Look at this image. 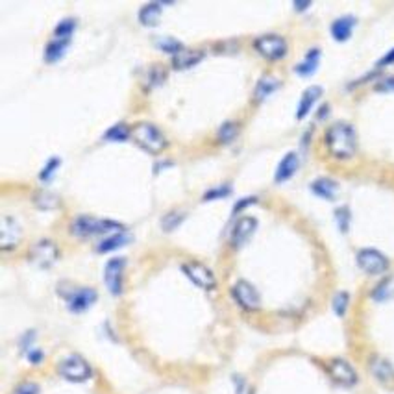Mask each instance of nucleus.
Instances as JSON below:
<instances>
[{
    "label": "nucleus",
    "mask_w": 394,
    "mask_h": 394,
    "mask_svg": "<svg viewBox=\"0 0 394 394\" xmlns=\"http://www.w3.org/2000/svg\"><path fill=\"white\" fill-rule=\"evenodd\" d=\"M326 149L337 160H350L358 152V131L350 122L337 120L324 133Z\"/></svg>",
    "instance_id": "f257e3e1"
},
{
    "label": "nucleus",
    "mask_w": 394,
    "mask_h": 394,
    "mask_svg": "<svg viewBox=\"0 0 394 394\" xmlns=\"http://www.w3.org/2000/svg\"><path fill=\"white\" fill-rule=\"evenodd\" d=\"M131 139L141 146L143 150L150 152V154H157L167 146V139L163 135V131L152 122L141 120L135 122L131 128Z\"/></svg>",
    "instance_id": "f03ea898"
},
{
    "label": "nucleus",
    "mask_w": 394,
    "mask_h": 394,
    "mask_svg": "<svg viewBox=\"0 0 394 394\" xmlns=\"http://www.w3.org/2000/svg\"><path fill=\"white\" fill-rule=\"evenodd\" d=\"M124 230L122 224L115 221H102L95 217H78L72 221L71 232L76 233L78 237H87V235H113Z\"/></svg>",
    "instance_id": "7ed1b4c3"
},
{
    "label": "nucleus",
    "mask_w": 394,
    "mask_h": 394,
    "mask_svg": "<svg viewBox=\"0 0 394 394\" xmlns=\"http://www.w3.org/2000/svg\"><path fill=\"white\" fill-rule=\"evenodd\" d=\"M254 48L269 61H280L287 54V39L280 34H263L254 41Z\"/></svg>",
    "instance_id": "20e7f679"
},
{
    "label": "nucleus",
    "mask_w": 394,
    "mask_h": 394,
    "mask_svg": "<svg viewBox=\"0 0 394 394\" xmlns=\"http://www.w3.org/2000/svg\"><path fill=\"white\" fill-rule=\"evenodd\" d=\"M58 372L69 382H85L91 376V366L80 355H69L58 364Z\"/></svg>",
    "instance_id": "39448f33"
},
{
    "label": "nucleus",
    "mask_w": 394,
    "mask_h": 394,
    "mask_svg": "<svg viewBox=\"0 0 394 394\" xmlns=\"http://www.w3.org/2000/svg\"><path fill=\"white\" fill-rule=\"evenodd\" d=\"M60 256V250H58V246L52 243L50 239H41L37 241L36 245L30 248V261L37 267H41V269H48V267H52Z\"/></svg>",
    "instance_id": "423d86ee"
},
{
    "label": "nucleus",
    "mask_w": 394,
    "mask_h": 394,
    "mask_svg": "<svg viewBox=\"0 0 394 394\" xmlns=\"http://www.w3.org/2000/svg\"><path fill=\"white\" fill-rule=\"evenodd\" d=\"M358 265L366 274H382L388 269V259L380 250L363 248L358 252Z\"/></svg>",
    "instance_id": "0eeeda50"
},
{
    "label": "nucleus",
    "mask_w": 394,
    "mask_h": 394,
    "mask_svg": "<svg viewBox=\"0 0 394 394\" xmlns=\"http://www.w3.org/2000/svg\"><path fill=\"white\" fill-rule=\"evenodd\" d=\"M124 257H113L109 259L106 269H104V281L108 285L109 293L119 296L122 293V276H124Z\"/></svg>",
    "instance_id": "6e6552de"
},
{
    "label": "nucleus",
    "mask_w": 394,
    "mask_h": 394,
    "mask_svg": "<svg viewBox=\"0 0 394 394\" xmlns=\"http://www.w3.org/2000/svg\"><path fill=\"white\" fill-rule=\"evenodd\" d=\"M233 298L239 302V305H243L245 309L256 311L261 304V298H259V293L256 291V287L250 285L248 281L241 280L237 281L232 289Z\"/></svg>",
    "instance_id": "1a4fd4ad"
},
{
    "label": "nucleus",
    "mask_w": 394,
    "mask_h": 394,
    "mask_svg": "<svg viewBox=\"0 0 394 394\" xmlns=\"http://www.w3.org/2000/svg\"><path fill=\"white\" fill-rule=\"evenodd\" d=\"M184 272L189 276V280H191L193 283H197V285L202 287V289H213L217 283L213 272H211L206 265H202V263H186V265H184Z\"/></svg>",
    "instance_id": "9d476101"
},
{
    "label": "nucleus",
    "mask_w": 394,
    "mask_h": 394,
    "mask_svg": "<svg viewBox=\"0 0 394 394\" xmlns=\"http://www.w3.org/2000/svg\"><path fill=\"white\" fill-rule=\"evenodd\" d=\"M328 372L335 382L347 385V387L358 382V374L353 371V366L344 359H331L328 364Z\"/></svg>",
    "instance_id": "9b49d317"
},
{
    "label": "nucleus",
    "mask_w": 394,
    "mask_h": 394,
    "mask_svg": "<svg viewBox=\"0 0 394 394\" xmlns=\"http://www.w3.org/2000/svg\"><path fill=\"white\" fill-rule=\"evenodd\" d=\"M257 228V221L254 217H241L239 221L235 222L232 228V245L233 246H241L245 245L246 241L250 239L254 232Z\"/></svg>",
    "instance_id": "f8f14e48"
},
{
    "label": "nucleus",
    "mask_w": 394,
    "mask_h": 394,
    "mask_svg": "<svg viewBox=\"0 0 394 394\" xmlns=\"http://www.w3.org/2000/svg\"><path fill=\"white\" fill-rule=\"evenodd\" d=\"M21 239V226L12 217H2V226H0V246L4 250H10L17 245Z\"/></svg>",
    "instance_id": "ddd939ff"
},
{
    "label": "nucleus",
    "mask_w": 394,
    "mask_h": 394,
    "mask_svg": "<svg viewBox=\"0 0 394 394\" xmlns=\"http://www.w3.org/2000/svg\"><path fill=\"white\" fill-rule=\"evenodd\" d=\"M67 300H69V309L74 311V313H82V311H85L96 302V291L95 289H87V287L76 289L67 296Z\"/></svg>",
    "instance_id": "4468645a"
},
{
    "label": "nucleus",
    "mask_w": 394,
    "mask_h": 394,
    "mask_svg": "<svg viewBox=\"0 0 394 394\" xmlns=\"http://www.w3.org/2000/svg\"><path fill=\"white\" fill-rule=\"evenodd\" d=\"M298 165H300V160H298V154H296V152H289V154L283 155L280 165H278V168H276V174H274L276 184H283V182H287V179L293 178L294 173L298 171Z\"/></svg>",
    "instance_id": "2eb2a0df"
},
{
    "label": "nucleus",
    "mask_w": 394,
    "mask_h": 394,
    "mask_svg": "<svg viewBox=\"0 0 394 394\" xmlns=\"http://www.w3.org/2000/svg\"><path fill=\"white\" fill-rule=\"evenodd\" d=\"M355 24H358V19L353 17V15H344V17L335 19L333 23H331V36L337 41H347L353 34Z\"/></svg>",
    "instance_id": "dca6fc26"
},
{
    "label": "nucleus",
    "mask_w": 394,
    "mask_h": 394,
    "mask_svg": "<svg viewBox=\"0 0 394 394\" xmlns=\"http://www.w3.org/2000/svg\"><path fill=\"white\" fill-rule=\"evenodd\" d=\"M320 95H322V87H320V85H313L309 89H305V93L302 95V98H300L298 108H296V119H304L305 115L311 111V108L315 106V102L320 98Z\"/></svg>",
    "instance_id": "f3484780"
},
{
    "label": "nucleus",
    "mask_w": 394,
    "mask_h": 394,
    "mask_svg": "<svg viewBox=\"0 0 394 394\" xmlns=\"http://www.w3.org/2000/svg\"><path fill=\"white\" fill-rule=\"evenodd\" d=\"M202 50H197V48H182L173 56V65L174 69H189L202 60Z\"/></svg>",
    "instance_id": "a211bd4d"
},
{
    "label": "nucleus",
    "mask_w": 394,
    "mask_h": 394,
    "mask_svg": "<svg viewBox=\"0 0 394 394\" xmlns=\"http://www.w3.org/2000/svg\"><path fill=\"white\" fill-rule=\"evenodd\" d=\"M311 191L320 198L333 200L337 197V193H339V184L329 178H318L311 184Z\"/></svg>",
    "instance_id": "6ab92c4d"
},
{
    "label": "nucleus",
    "mask_w": 394,
    "mask_h": 394,
    "mask_svg": "<svg viewBox=\"0 0 394 394\" xmlns=\"http://www.w3.org/2000/svg\"><path fill=\"white\" fill-rule=\"evenodd\" d=\"M318 63H320V50L318 48H311L309 52L305 54L304 60L294 67V71L298 72L300 76H309L311 72L317 71Z\"/></svg>",
    "instance_id": "aec40b11"
},
{
    "label": "nucleus",
    "mask_w": 394,
    "mask_h": 394,
    "mask_svg": "<svg viewBox=\"0 0 394 394\" xmlns=\"http://www.w3.org/2000/svg\"><path fill=\"white\" fill-rule=\"evenodd\" d=\"M280 80L274 76H263L256 85V91H254V96H256L257 102L265 100L267 96L272 95L278 87H280Z\"/></svg>",
    "instance_id": "412c9836"
},
{
    "label": "nucleus",
    "mask_w": 394,
    "mask_h": 394,
    "mask_svg": "<svg viewBox=\"0 0 394 394\" xmlns=\"http://www.w3.org/2000/svg\"><path fill=\"white\" fill-rule=\"evenodd\" d=\"M162 19V4L157 2H150V4H144L139 12V21L144 24V26H155Z\"/></svg>",
    "instance_id": "4be33fe9"
},
{
    "label": "nucleus",
    "mask_w": 394,
    "mask_h": 394,
    "mask_svg": "<svg viewBox=\"0 0 394 394\" xmlns=\"http://www.w3.org/2000/svg\"><path fill=\"white\" fill-rule=\"evenodd\" d=\"M67 47H69V39H60V37H56L54 41H50L47 45L45 60L50 61V63H52V61H58L60 58H63Z\"/></svg>",
    "instance_id": "5701e85b"
},
{
    "label": "nucleus",
    "mask_w": 394,
    "mask_h": 394,
    "mask_svg": "<svg viewBox=\"0 0 394 394\" xmlns=\"http://www.w3.org/2000/svg\"><path fill=\"white\" fill-rule=\"evenodd\" d=\"M371 371L372 374L377 377V380H382V382H388V380H393L394 377V371L393 366L382 358H372L371 361Z\"/></svg>",
    "instance_id": "b1692460"
},
{
    "label": "nucleus",
    "mask_w": 394,
    "mask_h": 394,
    "mask_svg": "<svg viewBox=\"0 0 394 394\" xmlns=\"http://www.w3.org/2000/svg\"><path fill=\"white\" fill-rule=\"evenodd\" d=\"M372 298L377 300V302L394 298V276H388V278L377 283L376 289L372 291Z\"/></svg>",
    "instance_id": "393cba45"
},
{
    "label": "nucleus",
    "mask_w": 394,
    "mask_h": 394,
    "mask_svg": "<svg viewBox=\"0 0 394 394\" xmlns=\"http://www.w3.org/2000/svg\"><path fill=\"white\" fill-rule=\"evenodd\" d=\"M126 243H128V235H124V233H113V235L104 237V239L100 241V245L96 246V250L104 254V252L117 250L120 246H124Z\"/></svg>",
    "instance_id": "a878e982"
},
{
    "label": "nucleus",
    "mask_w": 394,
    "mask_h": 394,
    "mask_svg": "<svg viewBox=\"0 0 394 394\" xmlns=\"http://www.w3.org/2000/svg\"><path fill=\"white\" fill-rule=\"evenodd\" d=\"M237 133H239V124H235V122H224V124L219 128V131H217V139H219V143H230L232 139L237 138Z\"/></svg>",
    "instance_id": "bb28decb"
},
{
    "label": "nucleus",
    "mask_w": 394,
    "mask_h": 394,
    "mask_svg": "<svg viewBox=\"0 0 394 394\" xmlns=\"http://www.w3.org/2000/svg\"><path fill=\"white\" fill-rule=\"evenodd\" d=\"M74 28H76V19L67 17L56 24L54 34L56 37H60V39H69V36L74 32Z\"/></svg>",
    "instance_id": "cd10ccee"
},
{
    "label": "nucleus",
    "mask_w": 394,
    "mask_h": 394,
    "mask_svg": "<svg viewBox=\"0 0 394 394\" xmlns=\"http://www.w3.org/2000/svg\"><path fill=\"white\" fill-rule=\"evenodd\" d=\"M104 138L111 139V141H124L126 138H131V128H128L124 122H120V124H115L113 128H109Z\"/></svg>",
    "instance_id": "c85d7f7f"
},
{
    "label": "nucleus",
    "mask_w": 394,
    "mask_h": 394,
    "mask_svg": "<svg viewBox=\"0 0 394 394\" xmlns=\"http://www.w3.org/2000/svg\"><path fill=\"white\" fill-rule=\"evenodd\" d=\"M37 206L41 209H54L58 206V198L48 191H39L36 197Z\"/></svg>",
    "instance_id": "c756f323"
},
{
    "label": "nucleus",
    "mask_w": 394,
    "mask_h": 394,
    "mask_svg": "<svg viewBox=\"0 0 394 394\" xmlns=\"http://www.w3.org/2000/svg\"><path fill=\"white\" fill-rule=\"evenodd\" d=\"M335 219H337V224H339L340 232H347L348 226H350V219H352V215H350V209H348L347 206L339 208L337 211H335Z\"/></svg>",
    "instance_id": "7c9ffc66"
},
{
    "label": "nucleus",
    "mask_w": 394,
    "mask_h": 394,
    "mask_svg": "<svg viewBox=\"0 0 394 394\" xmlns=\"http://www.w3.org/2000/svg\"><path fill=\"white\" fill-rule=\"evenodd\" d=\"M61 160L60 157H50L47 163H45V167H43V171L39 173V178L43 179V182H47V179H50V176L54 174V171L58 167H60Z\"/></svg>",
    "instance_id": "2f4dec72"
},
{
    "label": "nucleus",
    "mask_w": 394,
    "mask_h": 394,
    "mask_svg": "<svg viewBox=\"0 0 394 394\" xmlns=\"http://www.w3.org/2000/svg\"><path fill=\"white\" fill-rule=\"evenodd\" d=\"M157 47L162 48V50H167V52H173V54H176V52H179L184 48L176 39H171V37L157 39Z\"/></svg>",
    "instance_id": "473e14b6"
},
{
    "label": "nucleus",
    "mask_w": 394,
    "mask_h": 394,
    "mask_svg": "<svg viewBox=\"0 0 394 394\" xmlns=\"http://www.w3.org/2000/svg\"><path fill=\"white\" fill-rule=\"evenodd\" d=\"M348 294L347 293H337L333 298V309L337 315H344L348 307Z\"/></svg>",
    "instance_id": "72a5a7b5"
},
{
    "label": "nucleus",
    "mask_w": 394,
    "mask_h": 394,
    "mask_svg": "<svg viewBox=\"0 0 394 394\" xmlns=\"http://www.w3.org/2000/svg\"><path fill=\"white\" fill-rule=\"evenodd\" d=\"M230 193H232V187L230 186L215 187V189H209V191H206V195H204V200H213V198L228 197Z\"/></svg>",
    "instance_id": "f704fd0d"
},
{
    "label": "nucleus",
    "mask_w": 394,
    "mask_h": 394,
    "mask_svg": "<svg viewBox=\"0 0 394 394\" xmlns=\"http://www.w3.org/2000/svg\"><path fill=\"white\" fill-rule=\"evenodd\" d=\"M184 219V213H168L167 217H163L162 221V226L165 228V230H173V228H176L179 224V221Z\"/></svg>",
    "instance_id": "c9c22d12"
},
{
    "label": "nucleus",
    "mask_w": 394,
    "mask_h": 394,
    "mask_svg": "<svg viewBox=\"0 0 394 394\" xmlns=\"http://www.w3.org/2000/svg\"><path fill=\"white\" fill-rule=\"evenodd\" d=\"M13 394H39V387L32 382L23 383V385H19V387L15 388V393Z\"/></svg>",
    "instance_id": "e433bc0d"
},
{
    "label": "nucleus",
    "mask_w": 394,
    "mask_h": 394,
    "mask_svg": "<svg viewBox=\"0 0 394 394\" xmlns=\"http://www.w3.org/2000/svg\"><path fill=\"white\" fill-rule=\"evenodd\" d=\"M377 91H394V76H385L380 82V84L376 85Z\"/></svg>",
    "instance_id": "4c0bfd02"
},
{
    "label": "nucleus",
    "mask_w": 394,
    "mask_h": 394,
    "mask_svg": "<svg viewBox=\"0 0 394 394\" xmlns=\"http://www.w3.org/2000/svg\"><path fill=\"white\" fill-rule=\"evenodd\" d=\"M393 63H394V48H391L387 54L383 56L382 60L377 61V65L385 67V65H393Z\"/></svg>",
    "instance_id": "58836bf2"
},
{
    "label": "nucleus",
    "mask_w": 394,
    "mask_h": 394,
    "mask_svg": "<svg viewBox=\"0 0 394 394\" xmlns=\"http://www.w3.org/2000/svg\"><path fill=\"white\" fill-rule=\"evenodd\" d=\"M257 198L256 197H250V198H245V200H241L237 206H235V211H241V209H245L246 206H252V204H256Z\"/></svg>",
    "instance_id": "ea45409f"
},
{
    "label": "nucleus",
    "mask_w": 394,
    "mask_h": 394,
    "mask_svg": "<svg viewBox=\"0 0 394 394\" xmlns=\"http://www.w3.org/2000/svg\"><path fill=\"white\" fill-rule=\"evenodd\" d=\"M28 359H30L32 363H39L43 359V353L39 352V350H30V352H28Z\"/></svg>",
    "instance_id": "a19ab883"
}]
</instances>
